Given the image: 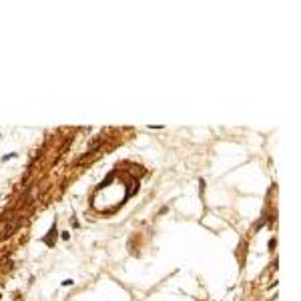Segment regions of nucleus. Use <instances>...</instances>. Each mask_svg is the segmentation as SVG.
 I'll list each match as a JSON object with an SVG mask.
<instances>
[{"mask_svg": "<svg viewBox=\"0 0 301 301\" xmlns=\"http://www.w3.org/2000/svg\"><path fill=\"white\" fill-rule=\"evenodd\" d=\"M50 241H54V227H52V229H50V233L46 235V243L50 245Z\"/></svg>", "mask_w": 301, "mask_h": 301, "instance_id": "f257e3e1", "label": "nucleus"}]
</instances>
